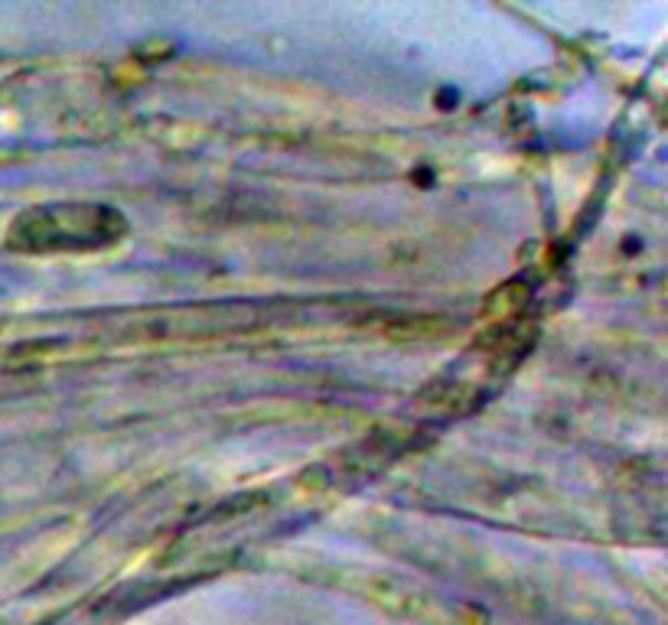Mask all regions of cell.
<instances>
[{"label":"cell","instance_id":"cell-1","mask_svg":"<svg viewBox=\"0 0 668 625\" xmlns=\"http://www.w3.org/2000/svg\"><path fill=\"white\" fill-rule=\"evenodd\" d=\"M124 222L108 209L92 206H62L33 212L14 225V235L23 248L53 251V248H92L121 235Z\"/></svg>","mask_w":668,"mask_h":625}]
</instances>
